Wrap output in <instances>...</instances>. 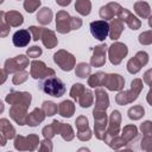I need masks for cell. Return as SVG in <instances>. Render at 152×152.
Listing matches in <instances>:
<instances>
[{
    "instance_id": "6da1fadb",
    "label": "cell",
    "mask_w": 152,
    "mask_h": 152,
    "mask_svg": "<svg viewBox=\"0 0 152 152\" xmlns=\"http://www.w3.org/2000/svg\"><path fill=\"white\" fill-rule=\"evenodd\" d=\"M38 87L43 93H45L50 96H53V97H61L62 95H64V93L66 90L63 81L61 78L56 77L55 75L42 78Z\"/></svg>"
},
{
    "instance_id": "7a4b0ae2",
    "label": "cell",
    "mask_w": 152,
    "mask_h": 152,
    "mask_svg": "<svg viewBox=\"0 0 152 152\" xmlns=\"http://www.w3.org/2000/svg\"><path fill=\"white\" fill-rule=\"evenodd\" d=\"M82 25L80 18H71L66 12L61 11L57 13L56 17V26L57 31L61 33H66L70 30H77Z\"/></svg>"
},
{
    "instance_id": "3957f363",
    "label": "cell",
    "mask_w": 152,
    "mask_h": 152,
    "mask_svg": "<svg viewBox=\"0 0 152 152\" xmlns=\"http://www.w3.org/2000/svg\"><path fill=\"white\" fill-rule=\"evenodd\" d=\"M53 61L59 65V68L64 71H70L75 65V58L71 53L59 50L53 55Z\"/></svg>"
},
{
    "instance_id": "277c9868",
    "label": "cell",
    "mask_w": 152,
    "mask_h": 152,
    "mask_svg": "<svg viewBox=\"0 0 152 152\" xmlns=\"http://www.w3.org/2000/svg\"><path fill=\"white\" fill-rule=\"evenodd\" d=\"M131 86H132L131 91L120 93L116 96V102L119 104H125L127 102H132V101H134L138 97V94H139V91L141 89V81L140 80H134V81H132Z\"/></svg>"
},
{
    "instance_id": "5b68a950",
    "label": "cell",
    "mask_w": 152,
    "mask_h": 152,
    "mask_svg": "<svg viewBox=\"0 0 152 152\" xmlns=\"http://www.w3.org/2000/svg\"><path fill=\"white\" fill-rule=\"evenodd\" d=\"M90 32L97 40H104L109 33V24L106 20H95L90 23Z\"/></svg>"
},
{
    "instance_id": "8992f818",
    "label": "cell",
    "mask_w": 152,
    "mask_h": 152,
    "mask_svg": "<svg viewBox=\"0 0 152 152\" xmlns=\"http://www.w3.org/2000/svg\"><path fill=\"white\" fill-rule=\"evenodd\" d=\"M128 50L127 46L122 43H114L110 48H109V61L112 62V64H119L122 58L127 55Z\"/></svg>"
},
{
    "instance_id": "52a82bcc",
    "label": "cell",
    "mask_w": 152,
    "mask_h": 152,
    "mask_svg": "<svg viewBox=\"0 0 152 152\" xmlns=\"http://www.w3.org/2000/svg\"><path fill=\"white\" fill-rule=\"evenodd\" d=\"M27 64H28V59L24 55H19L14 58L7 59L5 62V69L7 72H15V71H20L25 69Z\"/></svg>"
},
{
    "instance_id": "ba28073f",
    "label": "cell",
    "mask_w": 152,
    "mask_h": 152,
    "mask_svg": "<svg viewBox=\"0 0 152 152\" xmlns=\"http://www.w3.org/2000/svg\"><path fill=\"white\" fill-rule=\"evenodd\" d=\"M55 75V71L52 69H49L48 66H45V64L43 62H39V61H33L31 63V76L33 78H44V77H48V76H52Z\"/></svg>"
},
{
    "instance_id": "9c48e42d",
    "label": "cell",
    "mask_w": 152,
    "mask_h": 152,
    "mask_svg": "<svg viewBox=\"0 0 152 152\" xmlns=\"http://www.w3.org/2000/svg\"><path fill=\"white\" fill-rule=\"evenodd\" d=\"M148 61V56L146 52H138L135 55V57H133L132 59H129L128 64H127V69L131 74H137L142 65H145Z\"/></svg>"
},
{
    "instance_id": "30bf717a",
    "label": "cell",
    "mask_w": 152,
    "mask_h": 152,
    "mask_svg": "<svg viewBox=\"0 0 152 152\" xmlns=\"http://www.w3.org/2000/svg\"><path fill=\"white\" fill-rule=\"evenodd\" d=\"M102 84L106 86L109 90H120L125 86V80L120 75H118V74L104 75Z\"/></svg>"
},
{
    "instance_id": "8fae6325",
    "label": "cell",
    "mask_w": 152,
    "mask_h": 152,
    "mask_svg": "<svg viewBox=\"0 0 152 152\" xmlns=\"http://www.w3.org/2000/svg\"><path fill=\"white\" fill-rule=\"evenodd\" d=\"M6 101L12 104H24L28 107L31 102V94L30 93H11L6 96Z\"/></svg>"
},
{
    "instance_id": "7c38bea8",
    "label": "cell",
    "mask_w": 152,
    "mask_h": 152,
    "mask_svg": "<svg viewBox=\"0 0 152 152\" xmlns=\"http://www.w3.org/2000/svg\"><path fill=\"white\" fill-rule=\"evenodd\" d=\"M13 45L17 48H24L28 45L31 40V33L28 30H19L13 34Z\"/></svg>"
},
{
    "instance_id": "4fadbf2b",
    "label": "cell",
    "mask_w": 152,
    "mask_h": 152,
    "mask_svg": "<svg viewBox=\"0 0 152 152\" xmlns=\"http://www.w3.org/2000/svg\"><path fill=\"white\" fill-rule=\"evenodd\" d=\"M76 126H77V129H78L77 137L81 140H88V139H90L91 134H90V131L88 128V119L86 116H80L76 120Z\"/></svg>"
},
{
    "instance_id": "5bb4252c",
    "label": "cell",
    "mask_w": 152,
    "mask_h": 152,
    "mask_svg": "<svg viewBox=\"0 0 152 152\" xmlns=\"http://www.w3.org/2000/svg\"><path fill=\"white\" fill-rule=\"evenodd\" d=\"M106 45H99L94 49V55L91 57V65L93 66H102L106 62Z\"/></svg>"
},
{
    "instance_id": "9a60e30c",
    "label": "cell",
    "mask_w": 152,
    "mask_h": 152,
    "mask_svg": "<svg viewBox=\"0 0 152 152\" xmlns=\"http://www.w3.org/2000/svg\"><path fill=\"white\" fill-rule=\"evenodd\" d=\"M96 95V106L94 110H100V112H106L107 107H108V96L104 93V90L102 89H97L95 91Z\"/></svg>"
},
{
    "instance_id": "2e32d148",
    "label": "cell",
    "mask_w": 152,
    "mask_h": 152,
    "mask_svg": "<svg viewBox=\"0 0 152 152\" xmlns=\"http://www.w3.org/2000/svg\"><path fill=\"white\" fill-rule=\"evenodd\" d=\"M120 13H121V14H120V18H119L120 20L126 21V23L128 24V26H129L132 30H137V28H139V26H140V21H139L132 13H129L126 8H122Z\"/></svg>"
},
{
    "instance_id": "e0dca14e",
    "label": "cell",
    "mask_w": 152,
    "mask_h": 152,
    "mask_svg": "<svg viewBox=\"0 0 152 152\" xmlns=\"http://www.w3.org/2000/svg\"><path fill=\"white\" fill-rule=\"evenodd\" d=\"M44 116H45V114L43 113V110L36 108L28 116H26V124L32 127L37 126V125H39V122H42L44 120Z\"/></svg>"
},
{
    "instance_id": "ac0fdd59",
    "label": "cell",
    "mask_w": 152,
    "mask_h": 152,
    "mask_svg": "<svg viewBox=\"0 0 152 152\" xmlns=\"http://www.w3.org/2000/svg\"><path fill=\"white\" fill-rule=\"evenodd\" d=\"M40 38L43 39V43L48 49H52V48H55L57 45V38L55 37V33L52 31H50V30H45L44 28L43 32H42Z\"/></svg>"
},
{
    "instance_id": "d6986e66",
    "label": "cell",
    "mask_w": 152,
    "mask_h": 152,
    "mask_svg": "<svg viewBox=\"0 0 152 152\" xmlns=\"http://www.w3.org/2000/svg\"><path fill=\"white\" fill-rule=\"evenodd\" d=\"M124 26L121 24V20L120 19H112V23L109 25V36H110V39L115 40L119 38V36L121 34V31H122Z\"/></svg>"
},
{
    "instance_id": "ffe728a7",
    "label": "cell",
    "mask_w": 152,
    "mask_h": 152,
    "mask_svg": "<svg viewBox=\"0 0 152 152\" xmlns=\"http://www.w3.org/2000/svg\"><path fill=\"white\" fill-rule=\"evenodd\" d=\"M119 126H120V113L118 110H113L110 114V128L108 131V134L110 137H115L116 133L119 132Z\"/></svg>"
},
{
    "instance_id": "44dd1931",
    "label": "cell",
    "mask_w": 152,
    "mask_h": 152,
    "mask_svg": "<svg viewBox=\"0 0 152 152\" xmlns=\"http://www.w3.org/2000/svg\"><path fill=\"white\" fill-rule=\"evenodd\" d=\"M6 18H5V21L8 24V25H12V26H19L23 24L24 19H23V15L19 13V12H15V11H11L8 13H5Z\"/></svg>"
},
{
    "instance_id": "7402d4cb",
    "label": "cell",
    "mask_w": 152,
    "mask_h": 152,
    "mask_svg": "<svg viewBox=\"0 0 152 152\" xmlns=\"http://www.w3.org/2000/svg\"><path fill=\"white\" fill-rule=\"evenodd\" d=\"M74 109H75L74 103H72L71 101H68V100L63 101V102L59 104V107H58L59 114H61L62 116H64V118H70V116L74 114Z\"/></svg>"
},
{
    "instance_id": "603a6c76",
    "label": "cell",
    "mask_w": 152,
    "mask_h": 152,
    "mask_svg": "<svg viewBox=\"0 0 152 152\" xmlns=\"http://www.w3.org/2000/svg\"><path fill=\"white\" fill-rule=\"evenodd\" d=\"M0 132L5 135L6 139H12L14 137V128L10 125V122L6 119H1L0 120Z\"/></svg>"
},
{
    "instance_id": "cb8c5ba5",
    "label": "cell",
    "mask_w": 152,
    "mask_h": 152,
    "mask_svg": "<svg viewBox=\"0 0 152 152\" xmlns=\"http://www.w3.org/2000/svg\"><path fill=\"white\" fill-rule=\"evenodd\" d=\"M51 19H52V12H51V10L48 8V7L42 8V10L38 12V14H37V20H38L40 24H43V25L50 24Z\"/></svg>"
},
{
    "instance_id": "d4e9b609",
    "label": "cell",
    "mask_w": 152,
    "mask_h": 152,
    "mask_svg": "<svg viewBox=\"0 0 152 152\" xmlns=\"http://www.w3.org/2000/svg\"><path fill=\"white\" fill-rule=\"evenodd\" d=\"M59 128H61V122L57 121V120H55L50 126L44 127V129H43V134H44L45 138L50 139V138H52L56 133H59Z\"/></svg>"
},
{
    "instance_id": "484cf974",
    "label": "cell",
    "mask_w": 152,
    "mask_h": 152,
    "mask_svg": "<svg viewBox=\"0 0 152 152\" xmlns=\"http://www.w3.org/2000/svg\"><path fill=\"white\" fill-rule=\"evenodd\" d=\"M76 11L82 14V15H88L90 13V8H91V4L89 0H77L76 5H75Z\"/></svg>"
},
{
    "instance_id": "4316f807",
    "label": "cell",
    "mask_w": 152,
    "mask_h": 152,
    "mask_svg": "<svg viewBox=\"0 0 152 152\" xmlns=\"http://www.w3.org/2000/svg\"><path fill=\"white\" fill-rule=\"evenodd\" d=\"M78 101H80L81 107H83V108H88V107H90L91 103H93V94H91V91L84 89V91L80 95Z\"/></svg>"
},
{
    "instance_id": "83f0119b",
    "label": "cell",
    "mask_w": 152,
    "mask_h": 152,
    "mask_svg": "<svg viewBox=\"0 0 152 152\" xmlns=\"http://www.w3.org/2000/svg\"><path fill=\"white\" fill-rule=\"evenodd\" d=\"M134 8H135V12L142 17V18H147L150 15V6L146 4V2H142V1H139L134 5Z\"/></svg>"
},
{
    "instance_id": "f1b7e54d",
    "label": "cell",
    "mask_w": 152,
    "mask_h": 152,
    "mask_svg": "<svg viewBox=\"0 0 152 152\" xmlns=\"http://www.w3.org/2000/svg\"><path fill=\"white\" fill-rule=\"evenodd\" d=\"M122 10V8H121ZM121 10L119 11V10H109V7H108V5L107 6H103V7H101V10H100V17L104 20V19H112L115 14H120V12H121Z\"/></svg>"
},
{
    "instance_id": "f546056e",
    "label": "cell",
    "mask_w": 152,
    "mask_h": 152,
    "mask_svg": "<svg viewBox=\"0 0 152 152\" xmlns=\"http://www.w3.org/2000/svg\"><path fill=\"white\" fill-rule=\"evenodd\" d=\"M90 74V66L87 63H80L76 66V75L81 78H86Z\"/></svg>"
},
{
    "instance_id": "4dcf8cb0",
    "label": "cell",
    "mask_w": 152,
    "mask_h": 152,
    "mask_svg": "<svg viewBox=\"0 0 152 152\" xmlns=\"http://www.w3.org/2000/svg\"><path fill=\"white\" fill-rule=\"evenodd\" d=\"M43 110L45 113V115L48 116H51L53 115L57 110H58V107L53 103V102H50V101H44L43 102Z\"/></svg>"
},
{
    "instance_id": "1f68e13d",
    "label": "cell",
    "mask_w": 152,
    "mask_h": 152,
    "mask_svg": "<svg viewBox=\"0 0 152 152\" xmlns=\"http://www.w3.org/2000/svg\"><path fill=\"white\" fill-rule=\"evenodd\" d=\"M144 115V108L141 106H134L128 110V116L133 120L140 119Z\"/></svg>"
},
{
    "instance_id": "d6a6232c",
    "label": "cell",
    "mask_w": 152,
    "mask_h": 152,
    "mask_svg": "<svg viewBox=\"0 0 152 152\" xmlns=\"http://www.w3.org/2000/svg\"><path fill=\"white\" fill-rule=\"evenodd\" d=\"M59 133L62 134L63 139H65V140H71L74 138V132H72V129H71V127L69 125H62L61 124Z\"/></svg>"
},
{
    "instance_id": "836d02e7",
    "label": "cell",
    "mask_w": 152,
    "mask_h": 152,
    "mask_svg": "<svg viewBox=\"0 0 152 152\" xmlns=\"http://www.w3.org/2000/svg\"><path fill=\"white\" fill-rule=\"evenodd\" d=\"M104 74L103 72H97L95 75H91V77L89 78V86L90 87H99L102 84Z\"/></svg>"
},
{
    "instance_id": "e575fe53",
    "label": "cell",
    "mask_w": 152,
    "mask_h": 152,
    "mask_svg": "<svg viewBox=\"0 0 152 152\" xmlns=\"http://www.w3.org/2000/svg\"><path fill=\"white\" fill-rule=\"evenodd\" d=\"M39 5H40L39 0H25V2H24L25 11L28 13H33L39 7Z\"/></svg>"
},
{
    "instance_id": "d590c367",
    "label": "cell",
    "mask_w": 152,
    "mask_h": 152,
    "mask_svg": "<svg viewBox=\"0 0 152 152\" xmlns=\"http://www.w3.org/2000/svg\"><path fill=\"white\" fill-rule=\"evenodd\" d=\"M137 128L134 126H126L125 129H124V133H122V139L127 138L128 140H131L132 138H135L137 137Z\"/></svg>"
},
{
    "instance_id": "8d00e7d4",
    "label": "cell",
    "mask_w": 152,
    "mask_h": 152,
    "mask_svg": "<svg viewBox=\"0 0 152 152\" xmlns=\"http://www.w3.org/2000/svg\"><path fill=\"white\" fill-rule=\"evenodd\" d=\"M83 91H84V87H83L82 84H80V83H76V84H74V86H72V88H71L70 96H71L72 99L78 100L80 94H82Z\"/></svg>"
},
{
    "instance_id": "74e56055",
    "label": "cell",
    "mask_w": 152,
    "mask_h": 152,
    "mask_svg": "<svg viewBox=\"0 0 152 152\" xmlns=\"http://www.w3.org/2000/svg\"><path fill=\"white\" fill-rule=\"evenodd\" d=\"M43 30H44L43 27H36V26H30L28 27L30 33H32V36H33V40H38L40 38Z\"/></svg>"
},
{
    "instance_id": "f35d334b",
    "label": "cell",
    "mask_w": 152,
    "mask_h": 152,
    "mask_svg": "<svg viewBox=\"0 0 152 152\" xmlns=\"http://www.w3.org/2000/svg\"><path fill=\"white\" fill-rule=\"evenodd\" d=\"M42 55V49L38 48V46H32L27 50V56L28 57H32V58H36L38 56Z\"/></svg>"
},
{
    "instance_id": "ab89813d",
    "label": "cell",
    "mask_w": 152,
    "mask_h": 152,
    "mask_svg": "<svg viewBox=\"0 0 152 152\" xmlns=\"http://www.w3.org/2000/svg\"><path fill=\"white\" fill-rule=\"evenodd\" d=\"M26 77H27V72H25V71L18 72V74L13 77V83H15V84L21 83V82H24V81L26 80Z\"/></svg>"
},
{
    "instance_id": "60d3db41",
    "label": "cell",
    "mask_w": 152,
    "mask_h": 152,
    "mask_svg": "<svg viewBox=\"0 0 152 152\" xmlns=\"http://www.w3.org/2000/svg\"><path fill=\"white\" fill-rule=\"evenodd\" d=\"M10 32V25L8 24H0V37H6Z\"/></svg>"
},
{
    "instance_id": "b9f144b4",
    "label": "cell",
    "mask_w": 152,
    "mask_h": 152,
    "mask_svg": "<svg viewBox=\"0 0 152 152\" xmlns=\"http://www.w3.org/2000/svg\"><path fill=\"white\" fill-rule=\"evenodd\" d=\"M56 1H57V4L61 5V6H66V5L70 4L71 0H56Z\"/></svg>"
},
{
    "instance_id": "7bdbcfd3",
    "label": "cell",
    "mask_w": 152,
    "mask_h": 152,
    "mask_svg": "<svg viewBox=\"0 0 152 152\" xmlns=\"http://www.w3.org/2000/svg\"><path fill=\"white\" fill-rule=\"evenodd\" d=\"M6 80V72H4L2 70H0V84L4 83Z\"/></svg>"
},
{
    "instance_id": "ee69618b",
    "label": "cell",
    "mask_w": 152,
    "mask_h": 152,
    "mask_svg": "<svg viewBox=\"0 0 152 152\" xmlns=\"http://www.w3.org/2000/svg\"><path fill=\"white\" fill-rule=\"evenodd\" d=\"M0 145L1 146H5L6 145V138H4L2 134H0Z\"/></svg>"
},
{
    "instance_id": "f6af8a7d",
    "label": "cell",
    "mask_w": 152,
    "mask_h": 152,
    "mask_svg": "<svg viewBox=\"0 0 152 152\" xmlns=\"http://www.w3.org/2000/svg\"><path fill=\"white\" fill-rule=\"evenodd\" d=\"M4 108H5V107H4V103H2L1 101H0V113H2V110H4Z\"/></svg>"
},
{
    "instance_id": "bcb514c9",
    "label": "cell",
    "mask_w": 152,
    "mask_h": 152,
    "mask_svg": "<svg viewBox=\"0 0 152 152\" xmlns=\"http://www.w3.org/2000/svg\"><path fill=\"white\" fill-rule=\"evenodd\" d=\"M4 2V0H0V4H2Z\"/></svg>"
}]
</instances>
